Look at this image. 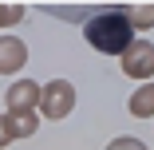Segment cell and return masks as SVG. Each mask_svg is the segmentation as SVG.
<instances>
[{
  "label": "cell",
  "mask_w": 154,
  "mask_h": 150,
  "mask_svg": "<svg viewBox=\"0 0 154 150\" xmlns=\"http://www.w3.org/2000/svg\"><path fill=\"white\" fill-rule=\"evenodd\" d=\"M71 103H75L71 83L55 79V83H48V87H44V115H48V118H63V115L71 111Z\"/></svg>",
  "instance_id": "cell-2"
},
{
  "label": "cell",
  "mask_w": 154,
  "mask_h": 150,
  "mask_svg": "<svg viewBox=\"0 0 154 150\" xmlns=\"http://www.w3.org/2000/svg\"><path fill=\"white\" fill-rule=\"evenodd\" d=\"M20 12H24V8H16V4L0 8V24H16V20H20Z\"/></svg>",
  "instance_id": "cell-9"
},
{
  "label": "cell",
  "mask_w": 154,
  "mask_h": 150,
  "mask_svg": "<svg viewBox=\"0 0 154 150\" xmlns=\"http://www.w3.org/2000/svg\"><path fill=\"white\" fill-rule=\"evenodd\" d=\"M131 24H138V28H146V24H154V8H138V12L131 16Z\"/></svg>",
  "instance_id": "cell-8"
},
{
  "label": "cell",
  "mask_w": 154,
  "mask_h": 150,
  "mask_svg": "<svg viewBox=\"0 0 154 150\" xmlns=\"http://www.w3.org/2000/svg\"><path fill=\"white\" fill-rule=\"evenodd\" d=\"M32 103H36V83H12V91H8V111L28 115Z\"/></svg>",
  "instance_id": "cell-6"
},
{
  "label": "cell",
  "mask_w": 154,
  "mask_h": 150,
  "mask_svg": "<svg viewBox=\"0 0 154 150\" xmlns=\"http://www.w3.org/2000/svg\"><path fill=\"white\" fill-rule=\"evenodd\" d=\"M122 71L134 75V79H146V75L154 71V44H146V40L131 44L127 55H122Z\"/></svg>",
  "instance_id": "cell-3"
},
{
  "label": "cell",
  "mask_w": 154,
  "mask_h": 150,
  "mask_svg": "<svg viewBox=\"0 0 154 150\" xmlns=\"http://www.w3.org/2000/svg\"><path fill=\"white\" fill-rule=\"evenodd\" d=\"M24 59H28V51L20 40H0V71H20Z\"/></svg>",
  "instance_id": "cell-5"
},
{
  "label": "cell",
  "mask_w": 154,
  "mask_h": 150,
  "mask_svg": "<svg viewBox=\"0 0 154 150\" xmlns=\"http://www.w3.org/2000/svg\"><path fill=\"white\" fill-rule=\"evenodd\" d=\"M131 16L127 12H119V8H103L95 12L87 24H83V36L87 44L95 47V51H107V55H127L131 47Z\"/></svg>",
  "instance_id": "cell-1"
},
{
  "label": "cell",
  "mask_w": 154,
  "mask_h": 150,
  "mask_svg": "<svg viewBox=\"0 0 154 150\" xmlns=\"http://www.w3.org/2000/svg\"><path fill=\"white\" fill-rule=\"evenodd\" d=\"M111 150H142V142H138V138H115Z\"/></svg>",
  "instance_id": "cell-10"
},
{
  "label": "cell",
  "mask_w": 154,
  "mask_h": 150,
  "mask_svg": "<svg viewBox=\"0 0 154 150\" xmlns=\"http://www.w3.org/2000/svg\"><path fill=\"white\" fill-rule=\"evenodd\" d=\"M36 130V118L32 115H20V111H4L0 115V146L12 142V138H28Z\"/></svg>",
  "instance_id": "cell-4"
},
{
  "label": "cell",
  "mask_w": 154,
  "mask_h": 150,
  "mask_svg": "<svg viewBox=\"0 0 154 150\" xmlns=\"http://www.w3.org/2000/svg\"><path fill=\"white\" fill-rule=\"evenodd\" d=\"M131 115H154V83H146L138 95H131Z\"/></svg>",
  "instance_id": "cell-7"
}]
</instances>
